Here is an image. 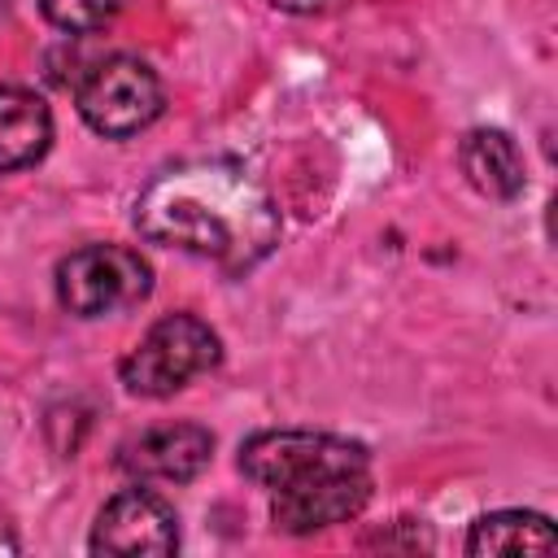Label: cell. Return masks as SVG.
<instances>
[{"instance_id": "cell-1", "label": "cell", "mask_w": 558, "mask_h": 558, "mask_svg": "<svg viewBox=\"0 0 558 558\" xmlns=\"http://www.w3.org/2000/svg\"><path fill=\"white\" fill-rule=\"evenodd\" d=\"M148 240L183 248L222 270H248L279 240V209L266 187L231 161H187L161 170L135 201Z\"/></svg>"}, {"instance_id": "cell-2", "label": "cell", "mask_w": 558, "mask_h": 558, "mask_svg": "<svg viewBox=\"0 0 558 558\" xmlns=\"http://www.w3.org/2000/svg\"><path fill=\"white\" fill-rule=\"evenodd\" d=\"M240 471L270 488V519L292 536L349 523L371 501L366 449L327 432H253L240 445Z\"/></svg>"}, {"instance_id": "cell-3", "label": "cell", "mask_w": 558, "mask_h": 558, "mask_svg": "<svg viewBox=\"0 0 558 558\" xmlns=\"http://www.w3.org/2000/svg\"><path fill=\"white\" fill-rule=\"evenodd\" d=\"M218 353H222V344L209 323H201L196 314H166L135 340V349L122 357L118 375H122L126 392H135V397H170L187 379L214 371Z\"/></svg>"}, {"instance_id": "cell-4", "label": "cell", "mask_w": 558, "mask_h": 558, "mask_svg": "<svg viewBox=\"0 0 558 558\" xmlns=\"http://www.w3.org/2000/svg\"><path fill=\"white\" fill-rule=\"evenodd\" d=\"M74 100H78V113L83 122L105 135V140H126L135 131H144L161 105H166V92H161V78L153 65H144L140 57H105L96 61L78 87H74Z\"/></svg>"}, {"instance_id": "cell-5", "label": "cell", "mask_w": 558, "mask_h": 558, "mask_svg": "<svg viewBox=\"0 0 558 558\" xmlns=\"http://www.w3.org/2000/svg\"><path fill=\"white\" fill-rule=\"evenodd\" d=\"M153 270L126 244H87L57 266V301L78 318H105L148 296Z\"/></svg>"}, {"instance_id": "cell-6", "label": "cell", "mask_w": 558, "mask_h": 558, "mask_svg": "<svg viewBox=\"0 0 558 558\" xmlns=\"http://www.w3.org/2000/svg\"><path fill=\"white\" fill-rule=\"evenodd\" d=\"M179 519L153 488H122L109 497L92 527V554H174Z\"/></svg>"}, {"instance_id": "cell-7", "label": "cell", "mask_w": 558, "mask_h": 558, "mask_svg": "<svg viewBox=\"0 0 558 558\" xmlns=\"http://www.w3.org/2000/svg\"><path fill=\"white\" fill-rule=\"evenodd\" d=\"M214 453V436L201 423H157L118 445V466L135 480L183 484L205 471Z\"/></svg>"}, {"instance_id": "cell-8", "label": "cell", "mask_w": 558, "mask_h": 558, "mask_svg": "<svg viewBox=\"0 0 558 558\" xmlns=\"http://www.w3.org/2000/svg\"><path fill=\"white\" fill-rule=\"evenodd\" d=\"M458 161H462V174L471 179V187L493 201H514L523 192V153L497 126L466 131L458 144Z\"/></svg>"}, {"instance_id": "cell-9", "label": "cell", "mask_w": 558, "mask_h": 558, "mask_svg": "<svg viewBox=\"0 0 558 558\" xmlns=\"http://www.w3.org/2000/svg\"><path fill=\"white\" fill-rule=\"evenodd\" d=\"M52 144V109L31 87H0V174L35 166Z\"/></svg>"}, {"instance_id": "cell-10", "label": "cell", "mask_w": 558, "mask_h": 558, "mask_svg": "<svg viewBox=\"0 0 558 558\" xmlns=\"http://www.w3.org/2000/svg\"><path fill=\"white\" fill-rule=\"evenodd\" d=\"M558 536L536 510H497L471 523L466 554H554Z\"/></svg>"}, {"instance_id": "cell-11", "label": "cell", "mask_w": 558, "mask_h": 558, "mask_svg": "<svg viewBox=\"0 0 558 558\" xmlns=\"http://www.w3.org/2000/svg\"><path fill=\"white\" fill-rule=\"evenodd\" d=\"M122 0H39L44 17L57 26V31H70V35H96L113 22Z\"/></svg>"}]
</instances>
